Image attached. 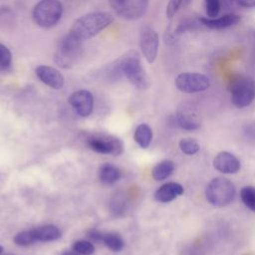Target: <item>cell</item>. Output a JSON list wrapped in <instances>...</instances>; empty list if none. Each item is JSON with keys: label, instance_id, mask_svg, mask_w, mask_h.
Masks as SVG:
<instances>
[{"label": "cell", "instance_id": "obj_26", "mask_svg": "<svg viewBox=\"0 0 255 255\" xmlns=\"http://www.w3.org/2000/svg\"><path fill=\"white\" fill-rule=\"evenodd\" d=\"M222 7L221 0H204V8L206 12V17L215 18L219 15Z\"/></svg>", "mask_w": 255, "mask_h": 255}, {"label": "cell", "instance_id": "obj_21", "mask_svg": "<svg viewBox=\"0 0 255 255\" xmlns=\"http://www.w3.org/2000/svg\"><path fill=\"white\" fill-rule=\"evenodd\" d=\"M102 241L104 242L105 246H107L109 249L115 252L121 251L125 246V241L121 236V234L114 231L105 233Z\"/></svg>", "mask_w": 255, "mask_h": 255}, {"label": "cell", "instance_id": "obj_19", "mask_svg": "<svg viewBox=\"0 0 255 255\" xmlns=\"http://www.w3.org/2000/svg\"><path fill=\"white\" fill-rule=\"evenodd\" d=\"M135 142L141 147L146 148L151 142L152 139V129L146 124H140L136 127L133 134Z\"/></svg>", "mask_w": 255, "mask_h": 255}, {"label": "cell", "instance_id": "obj_28", "mask_svg": "<svg viewBox=\"0 0 255 255\" xmlns=\"http://www.w3.org/2000/svg\"><path fill=\"white\" fill-rule=\"evenodd\" d=\"M188 1L189 0H169L166 6V17L169 19L172 18L180 9V7Z\"/></svg>", "mask_w": 255, "mask_h": 255}, {"label": "cell", "instance_id": "obj_33", "mask_svg": "<svg viewBox=\"0 0 255 255\" xmlns=\"http://www.w3.org/2000/svg\"><path fill=\"white\" fill-rule=\"evenodd\" d=\"M2 252H3V247L0 245V255L2 254Z\"/></svg>", "mask_w": 255, "mask_h": 255}, {"label": "cell", "instance_id": "obj_8", "mask_svg": "<svg viewBox=\"0 0 255 255\" xmlns=\"http://www.w3.org/2000/svg\"><path fill=\"white\" fill-rule=\"evenodd\" d=\"M175 87L183 93L194 94L207 90L210 87V80L200 73H181L174 81Z\"/></svg>", "mask_w": 255, "mask_h": 255}, {"label": "cell", "instance_id": "obj_11", "mask_svg": "<svg viewBox=\"0 0 255 255\" xmlns=\"http://www.w3.org/2000/svg\"><path fill=\"white\" fill-rule=\"evenodd\" d=\"M139 46L146 61L152 64L156 59L159 46L157 33L150 28L143 29L139 36Z\"/></svg>", "mask_w": 255, "mask_h": 255}, {"label": "cell", "instance_id": "obj_29", "mask_svg": "<svg viewBox=\"0 0 255 255\" xmlns=\"http://www.w3.org/2000/svg\"><path fill=\"white\" fill-rule=\"evenodd\" d=\"M244 133L251 138H255V121H252L244 126L243 128Z\"/></svg>", "mask_w": 255, "mask_h": 255}, {"label": "cell", "instance_id": "obj_31", "mask_svg": "<svg viewBox=\"0 0 255 255\" xmlns=\"http://www.w3.org/2000/svg\"><path fill=\"white\" fill-rule=\"evenodd\" d=\"M239 5L246 7V8H254L255 7V0H234Z\"/></svg>", "mask_w": 255, "mask_h": 255}, {"label": "cell", "instance_id": "obj_32", "mask_svg": "<svg viewBox=\"0 0 255 255\" xmlns=\"http://www.w3.org/2000/svg\"><path fill=\"white\" fill-rule=\"evenodd\" d=\"M60 255H81V254H79V253L76 252L75 250L71 249V250H64V251H62V252L60 253Z\"/></svg>", "mask_w": 255, "mask_h": 255}, {"label": "cell", "instance_id": "obj_9", "mask_svg": "<svg viewBox=\"0 0 255 255\" xmlns=\"http://www.w3.org/2000/svg\"><path fill=\"white\" fill-rule=\"evenodd\" d=\"M117 14L128 20L142 17L148 7V0H109Z\"/></svg>", "mask_w": 255, "mask_h": 255}, {"label": "cell", "instance_id": "obj_34", "mask_svg": "<svg viewBox=\"0 0 255 255\" xmlns=\"http://www.w3.org/2000/svg\"><path fill=\"white\" fill-rule=\"evenodd\" d=\"M4 255H15V254H13V253H6V254H4Z\"/></svg>", "mask_w": 255, "mask_h": 255}, {"label": "cell", "instance_id": "obj_24", "mask_svg": "<svg viewBox=\"0 0 255 255\" xmlns=\"http://www.w3.org/2000/svg\"><path fill=\"white\" fill-rule=\"evenodd\" d=\"M14 242L18 246L27 247V246H31V245L35 244L36 240L34 238L32 230L30 229V230H24V231L17 233L14 237Z\"/></svg>", "mask_w": 255, "mask_h": 255}, {"label": "cell", "instance_id": "obj_18", "mask_svg": "<svg viewBox=\"0 0 255 255\" xmlns=\"http://www.w3.org/2000/svg\"><path fill=\"white\" fill-rule=\"evenodd\" d=\"M122 176L120 168L112 163H104L99 169V178L105 184H114Z\"/></svg>", "mask_w": 255, "mask_h": 255}, {"label": "cell", "instance_id": "obj_13", "mask_svg": "<svg viewBox=\"0 0 255 255\" xmlns=\"http://www.w3.org/2000/svg\"><path fill=\"white\" fill-rule=\"evenodd\" d=\"M213 167L225 174H234L240 170V160L228 151H220L213 159Z\"/></svg>", "mask_w": 255, "mask_h": 255}, {"label": "cell", "instance_id": "obj_22", "mask_svg": "<svg viewBox=\"0 0 255 255\" xmlns=\"http://www.w3.org/2000/svg\"><path fill=\"white\" fill-rule=\"evenodd\" d=\"M240 197L242 202L250 210L255 211V187L245 186L240 191Z\"/></svg>", "mask_w": 255, "mask_h": 255}, {"label": "cell", "instance_id": "obj_30", "mask_svg": "<svg viewBox=\"0 0 255 255\" xmlns=\"http://www.w3.org/2000/svg\"><path fill=\"white\" fill-rule=\"evenodd\" d=\"M88 237L94 241H102L104 234L97 229H91L88 231Z\"/></svg>", "mask_w": 255, "mask_h": 255}, {"label": "cell", "instance_id": "obj_27", "mask_svg": "<svg viewBox=\"0 0 255 255\" xmlns=\"http://www.w3.org/2000/svg\"><path fill=\"white\" fill-rule=\"evenodd\" d=\"M12 62V55L9 49L0 43V71L7 70Z\"/></svg>", "mask_w": 255, "mask_h": 255}, {"label": "cell", "instance_id": "obj_4", "mask_svg": "<svg viewBox=\"0 0 255 255\" xmlns=\"http://www.w3.org/2000/svg\"><path fill=\"white\" fill-rule=\"evenodd\" d=\"M235 186L225 177H215L209 181L205 189L207 201L214 207H224L234 198Z\"/></svg>", "mask_w": 255, "mask_h": 255}, {"label": "cell", "instance_id": "obj_23", "mask_svg": "<svg viewBox=\"0 0 255 255\" xmlns=\"http://www.w3.org/2000/svg\"><path fill=\"white\" fill-rule=\"evenodd\" d=\"M179 148L180 150L188 155H192L195 154L196 152L199 151V143L194 139V138H190V137H186V138H182L179 141Z\"/></svg>", "mask_w": 255, "mask_h": 255}, {"label": "cell", "instance_id": "obj_7", "mask_svg": "<svg viewBox=\"0 0 255 255\" xmlns=\"http://www.w3.org/2000/svg\"><path fill=\"white\" fill-rule=\"evenodd\" d=\"M87 143L91 149L98 153L120 155L124 151L123 141L114 135L96 133L87 138Z\"/></svg>", "mask_w": 255, "mask_h": 255}, {"label": "cell", "instance_id": "obj_10", "mask_svg": "<svg viewBox=\"0 0 255 255\" xmlns=\"http://www.w3.org/2000/svg\"><path fill=\"white\" fill-rule=\"evenodd\" d=\"M176 121L180 128L194 130L201 126V116L197 108L190 103H181L176 110Z\"/></svg>", "mask_w": 255, "mask_h": 255}, {"label": "cell", "instance_id": "obj_20", "mask_svg": "<svg viewBox=\"0 0 255 255\" xmlns=\"http://www.w3.org/2000/svg\"><path fill=\"white\" fill-rule=\"evenodd\" d=\"M174 170V163L169 159H164L155 164L151 170L153 179L160 181L169 177Z\"/></svg>", "mask_w": 255, "mask_h": 255}, {"label": "cell", "instance_id": "obj_12", "mask_svg": "<svg viewBox=\"0 0 255 255\" xmlns=\"http://www.w3.org/2000/svg\"><path fill=\"white\" fill-rule=\"evenodd\" d=\"M69 103L81 117L90 116L94 109V97L87 90L74 92L69 98Z\"/></svg>", "mask_w": 255, "mask_h": 255}, {"label": "cell", "instance_id": "obj_3", "mask_svg": "<svg viewBox=\"0 0 255 255\" xmlns=\"http://www.w3.org/2000/svg\"><path fill=\"white\" fill-rule=\"evenodd\" d=\"M82 42L71 33L64 36L56 48L54 54L55 63L63 69H70L75 66L83 54Z\"/></svg>", "mask_w": 255, "mask_h": 255}, {"label": "cell", "instance_id": "obj_16", "mask_svg": "<svg viewBox=\"0 0 255 255\" xmlns=\"http://www.w3.org/2000/svg\"><path fill=\"white\" fill-rule=\"evenodd\" d=\"M184 189L177 182H166L162 184L154 193V198L159 202H169L181 195Z\"/></svg>", "mask_w": 255, "mask_h": 255}, {"label": "cell", "instance_id": "obj_17", "mask_svg": "<svg viewBox=\"0 0 255 255\" xmlns=\"http://www.w3.org/2000/svg\"><path fill=\"white\" fill-rule=\"evenodd\" d=\"M36 242L54 241L61 237L60 229L54 224H46L31 229Z\"/></svg>", "mask_w": 255, "mask_h": 255}, {"label": "cell", "instance_id": "obj_15", "mask_svg": "<svg viewBox=\"0 0 255 255\" xmlns=\"http://www.w3.org/2000/svg\"><path fill=\"white\" fill-rule=\"evenodd\" d=\"M240 18L238 15L234 13H229L222 15L220 17H215V18H208V17H201L199 18V21L201 25L209 28V29H215V30H220V29H225L231 26H234L239 22Z\"/></svg>", "mask_w": 255, "mask_h": 255}, {"label": "cell", "instance_id": "obj_1", "mask_svg": "<svg viewBox=\"0 0 255 255\" xmlns=\"http://www.w3.org/2000/svg\"><path fill=\"white\" fill-rule=\"evenodd\" d=\"M108 68H110L109 72L113 75L124 74L137 90L142 91L150 87V79L141 65L139 54L135 50L128 51Z\"/></svg>", "mask_w": 255, "mask_h": 255}, {"label": "cell", "instance_id": "obj_14", "mask_svg": "<svg viewBox=\"0 0 255 255\" xmlns=\"http://www.w3.org/2000/svg\"><path fill=\"white\" fill-rule=\"evenodd\" d=\"M35 73L39 80L50 88L60 90L64 86L63 75L53 67L40 65L35 69Z\"/></svg>", "mask_w": 255, "mask_h": 255}, {"label": "cell", "instance_id": "obj_5", "mask_svg": "<svg viewBox=\"0 0 255 255\" xmlns=\"http://www.w3.org/2000/svg\"><path fill=\"white\" fill-rule=\"evenodd\" d=\"M63 6L60 0H41L33 10L35 23L42 28H51L61 19Z\"/></svg>", "mask_w": 255, "mask_h": 255}, {"label": "cell", "instance_id": "obj_2", "mask_svg": "<svg viewBox=\"0 0 255 255\" xmlns=\"http://www.w3.org/2000/svg\"><path fill=\"white\" fill-rule=\"evenodd\" d=\"M113 22L114 16L108 12H92L76 19L69 33L82 41L88 40L98 35Z\"/></svg>", "mask_w": 255, "mask_h": 255}, {"label": "cell", "instance_id": "obj_6", "mask_svg": "<svg viewBox=\"0 0 255 255\" xmlns=\"http://www.w3.org/2000/svg\"><path fill=\"white\" fill-rule=\"evenodd\" d=\"M231 101L239 109L248 107L255 99V82L245 77L234 79L230 85Z\"/></svg>", "mask_w": 255, "mask_h": 255}, {"label": "cell", "instance_id": "obj_25", "mask_svg": "<svg viewBox=\"0 0 255 255\" xmlns=\"http://www.w3.org/2000/svg\"><path fill=\"white\" fill-rule=\"evenodd\" d=\"M72 249L81 255H92L95 252V246L87 240H78L73 243Z\"/></svg>", "mask_w": 255, "mask_h": 255}]
</instances>
